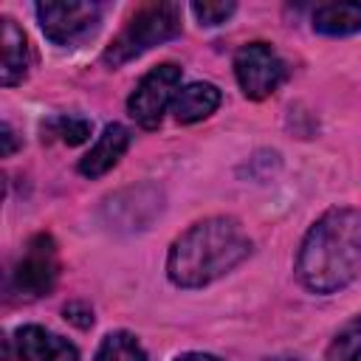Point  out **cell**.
<instances>
[{
  "label": "cell",
  "mask_w": 361,
  "mask_h": 361,
  "mask_svg": "<svg viewBox=\"0 0 361 361\" xmlns=\"http://www.w3.org/2000/svg\"><path fill=\"white\" fill-rule=\"evenodd\" d=\"M361 271V212L330 209L302 240L296 276L313 293H333L350 285Z\"/></svg>",
  "instance_id": "6da1fadb"
},
{
  "label": "cell",
  "mask_w": 361,
  "mask_h": 361,
  "mask_svg": "<svg viewBox=\"0 0 361 361\" xmlns=\"http://www.w3.org/2000/svg\"><path fill=\"white\" fill-rule=\"evenodd\" d=\"M251 254V240L234 217H206L189 226L169 248L166 274L180 288H203Z\"/></svg>",
  "instance_id": "7a4b0ae2"
},
{
  "label": "cell",
  "mask_w": 361,
  "mask_h": 361,
  "mask_svg": "<svg viewBox=\"0 0 361 361\" xmlns=\"http://www.w3.org/2000/svg\"><path fill=\"white\" fill-rule=\"evenodd\" d=\"M178 34H180V6L178 3H149V6H141L130 17V23L104 48L102 59L107 65L118 68V65L141 56L152 45H161Z\"/></svg>",
  "instance_id": "3957f363"
},
{
  "label": "cell",
  "mask_w": 361,
  "mask_h": 361,
  "mask_svg": "<svg viewBox=\"0 0 361 361\" xmlns=\"http://www.w3.org/2000/svg\"><path fill=\"white\" fill-rule=\"evenodd\" d=\"M59 276V254L51 234H37L28 240L23 257L11 271V290L20 299L48 296Z\"/></svg>",
  "instance_id": "277c9868"
},
{
  "label": "cell",
  "mask_w": 361,
  "mask_h": 361,
  "mask_svg": "<svg viewBox=\"0 0 361 361\" xmlns=\"http://www.w3.org/2000/svg\"><path fill=\"white\" fill-rule=\"evenodd\" d=\"M180 87V68L172 65V62H164L158 68H152L141 82L138 87L133 90L130 102H127V110L130 116L144 127V130H155L164 118V110L175 102V90Z\"/></svg>",
  "instance_id": "5b68a950"
},
{
  "label": "cell",
  "mask_w": 361,
  "mask_h": 361,
  "mask_svg": "<svg viewBox=\"0 0 361 361\" xmlns=\"http://www.w3.org/2000/svg\"><path fill=\"white\" fill-rule=\"evenodd\" d=\"M234 76L248 99L271 96L285 79V62L265 42H248L234 56Z\"/></svg>",
  "instance_id": "8992f818"
},
{
  "label": "cell",
  "mask_w": 361,
  "mask_h": 361,
  "mask_svg": "<svg viewBox=\"0 0 361 361\" xmlns=\"http://www.w3.org/2000/svg\"><path fill=\"white\" fill-rule=\"evenodd\" d=\"M102 8L96 3H76V0H48L37 6L42 34L56 45H71L93 31L99 23Z\"/></svg>",
  "instance_id": "52a82bcc"
},
{
  "label": "cell",
  "mask_w": 361,
  "mask_h": 361,
  "mask_svg": "<svg viewBox=\"0 0 361 361\" xmlns=\"http://www.w3.org/2000/svg\"><path fill=\"white\" fill-rule=\"evenodd\" d=\"M14 341H17V353L23 361H79V350L68 338L39 324L20 327Z\"/></svg>",
  "instance_id": "ba28073f"
},
{
  "label": "cell",
  "mask_w": 361,
  "mask_h": 361,
  "mask_svg": "<svg viewBox=\"0 0 361 361\" xmlns=\"http://www.w3.org/2000/svg\"><path fill=\"white\" fill-rule=\"evenodd\" d=\"M130 147V130L124 124H107L99 135V141L87 149V155L79 161V172L85 178H99L107 169H113L118 164V158L124 155V149Z\"/></svg>",
  "instance_id": "9c48e42d"
},
{
  "label": "cell",
  "mask_w": 361,
  "mask_h": 361,
  "mask_svg": "<svg viewBox=\"0 0 361 361\" xmlns=\"http://www.w3.org/2000/svg\"><path fill=\"white\" fill-rule=\"evenodd\" d=\"M0 42H3V62H0V82L6 87L17 85L25 79L28 73V39L25 34L17 28V23L11 17L0 20Z\"/></svg>",
  "instance_id": "30bf717a"
},
{
  "label": "cell",
  "mask_w": 361,
  "mask_h": 361,
  "mask_svg": "<svg viewBox=\"0 0 361 361\" xmlns=\"http://www.w3.org/2000/svg\"><path fill=\"white\" fill-rule=\"evenodd\" d=\"M217 104H220V90L212 82H192L183 90H178L172 102V113L180 124H192V121L212 116Z\"/></svg>",
  "instance_id": "8fae6325"
},
{
  "label": "cell",
  "mask_w": 361,
  "mask_h": 361,
  "mask_svg": "<svg viewBox=\"0 0 361 361\" xmlns=\"http://www.w3.org/2000/svg\"><path fill=\"white\" fill-rule=\"evenodd\" d=\"M313 28L319 34L344 37L353 31H361V3L344 0V3H324L313 11Z\"/></svg>",
  "instance_id": "7c38bea8"
},
{
  "label": "cell",
  "mask_w": 361,
  "mask_h": 361,
  "mask_svg": "<svg viewBox=\"0 0 361 361\" xmlns=\"http://www.w3.org/2000/svg\"><path fill=\"white\" fill-rule=\"evenodd\" d=\"M96 361H147V353L133 333L116 330L102 338L96 350Z\"/></svg>",
  "instance_id": "4fadbf2b"
},
{
  "label": "cell",
  "mask_w": 361,
  "mask_h": 361,
  "mask_svg": "<svg viewBox=\"0 0 361 361\" xmlns=\"http://www.w3.org/2000/svg\"><path fill=\"white\" fill-rule=\"evenodd\" d=\"M327 361H361V316L350 319L330 341Z\"/></svg>",
  "instance_id": "5bb4252c"
},
{
  "label": "cell",
  "mask_w": 361,
  "mask_h": 361,
  "mask_svg": "<svg viewBox=\"0 0 361 361\" xmlns=\"http://www.w3.org/2000/svg\"><path fill=\"white\" fill-rule=\"evenodd\" d=\"M45 130L51 135H56L68 147H76V144H82V141L90 138V121L76 118V116H56L54 121L45 124Z\"/></svg>",
  "instance_id": "9a60e30c"
},
{
  "label": "cell",
  "mask_w": 361,
  "mask_h": 361,
  "mask_svg": "<svg viewBox=\"0 0 361 361\" xmlns=\"http://www.w3.org/2000/svg\"><path fill=\"white\" fill-rule=\"evenodd\" d=\"M192 11H195V17L200 20V25H220V23H226L231 14H234V3L231 0H220V3H192Z\"/></svg>",
  "instance_id": "2e32d148"
},
{
  "label": "cell",
  "mask_w": 361,
  "mask_h": 361,
  "mask_svg": "<svg viewBox=\"0 0 361 361\" xmlns=\"http://www.w3.org/2000/svg\"><path fill=\"white\" fill-rule=\"evenodd\" d=\"M65 319L76 327H90L93 324V310L85 302H71V305H65Z\"/></svg>",
  "instance_id": "e0dca14e"
},
{
  "label": "cell",
  "mask_w": 361,
  "mask_h": 361,
  "mask_svg": "<svg viewBox=\"0 0 361 361\" xmlns=\"http://www.w3.org/2000/svg\"><path fill=\"white\" fill-rule=\"evenodd\" d=\"M3 155H11L14 152V133H11V127L8 124H3Z\"/></svg>",
  "instance_id": "ac0fdd59"
},
{
  "label": "cell",
  "mask_w": 361,
  "mask_h": 361,
  "mask_svg": "<svg viewBox=\"0 0 361 361\" xmlns=\"http://www.w3.org/2000/svg\"><path fill=\"white\" fill-rule=\"evenodd\" d=\"M175 361H223V358L209 355V353H183V355H178Z\"/></svg>",
  "instance_id": "d6986e66"
}]
</instances>
